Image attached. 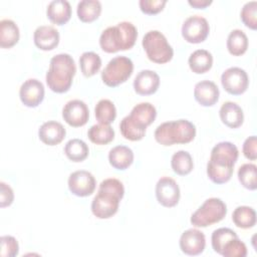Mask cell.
Here are the masks:
<instances>
[{"label":"cell","instance_id":"obj_16","mask_svg":"<svg viewBox=\"0 0 257 257\" xmlns=\"http://www.w3.org/2000/svg\"><path fill=\"white\" fill-rule=\"evenodd\" d=\"M179 243L183 253L190 256H196L203 253L206 247V238L202 231L191 228L183 232Z\"/></svg>","mask_w":257,"mask_h":257},{"label":"cell","instance_id":"obj_28","mask_svg":"<svg viewBox=\"0 0 257 257\" xmlns=\"http://www.w3.org/2000/svg\"><path fill=\"white\" fill-rule=\"evenodd\" d=\"M87 137L95 145H107L114 139V131L109 124H93L87 131Z\"/></svg>","mask_w":257,"mask_h":257},{"label":"cell","instance_id":"obj_17","mask_svg":"<svg viewBox=\"0 0 257 257\" xmlns=\"http://www.w3.org/2000/svg\"><path fill=\"white\" fill-rule=\"evenodd\" d=\"M159 86V74L150 69L140 71L134 80V89L140 95H151L158 90Z\"/></svg>","mask_w":257,"mask_h":257},{"label":"cell","instance_id":"obj_36","mask_svg":"<svg viewBox=\"0 0 257 257\" xmlns=\"http://www.w3.org/2000/svg\"><path fill=\"white\" fill-rule=\"evenodd\" d=\"M240 17L244 25L252 30L257 29V2L250 1L244 4L241 9Z\"/></svg>","mask_w":257,"mask_h":257},{"label":"cell","instance_id":"obj_10","mask_svg":"<svg viewBox=\"0 0 257 257\" xmlns=\"http://www.w3.org/2000/svg\"><path fill=\"white\" fill-rule=\"evenodd\" d=\"M210 26L206 18L200 15L188 17L182 25V36L189 43H201L206 40Z\"/></svg>","mask_w":257,"mask_h":257},{"label":"cell","instance_id":"obj_13","mask_svg":"<svg viewBox=\"0 0 257 257\" xmlns=\"http://www.w3.org/2000/svg\"><path fill=\"white\" fill-rule=\"evenodd\" d=\"M96 187L93 175L87 171L79 170L71 173L68 178V189L77 197H87L91 195Z\"/></svg>","mask_w":257,"mask_h":257},{"label":"cell","instance_id":"obj_9","mask_svg":"<svg viewBox=\"0 0 257 257\" xmlns=\"http://www.w3.org/2000/svg\"><path fill=\"white\" fill-rule=\"evenodd\" d=\"M134 71V63L126 56H115L108 61L101 71L102 82L109 86L115 87L125 82Z\"/></svg>","mask_w":257,"mask_h":257},{"label":"cell","instance_id":"obj_41","mask_svg":"<svg viewBox=\"0 0 257 257\" xmlns=\"http://www.w3.org/2000/svg\"><path fill=\"white\" fill-rule=\"evenodd\" d=\"M14 200L12 188L4 182L0 183V207L5 208L10 206Z\"/></svg>","mask_w":257,"mask_h":257},{"label":"cell","instance_id":"obj_20","mask_svg":"<svg viewBox=\"0 0 257 257\" xmlns=\"http://www.w3.org/2000/svg\"><path fill=\"white\" fill-rule=\"evenodd\" d=\"M66 131L64 126L55 120L44 122L38 130L39 140L46 146H56L65 138Z\"/></svg>","mask_w":257,"mask_h":257},{"label":"cell","instance_id":"obj_35","mask_svg":"<svg viewBox=\"0 0 257 257\" xmlns=\"http://www.w3.org/2000/svg\"><path fill=\"white\" fill-rule=\"evenodd\" d=\"M238 237L236 232L230 228H219L212 233L211 243L214 251L221 255L224 245L231 239Z\"/></svg>","mask_w":257,"mask_h":257},{"label":"cell","instance_id":"obj_25","mask_svg":"<svg viewBox=\"0 0 257 257\" xmlns=\"http://www.w3.org/2000/svg\"><path fill=\"white\" fill-rule=\"evenodd\" d=\"M20 33L17 24L11 19L0 21V46L1 48H11L19 40Z\"/></svg>","mask_w":257,"mask_h":257},{"label":"cell","instance_id":"obj_24","mask_svg":"<svg viewBox=\"0 0 257 257\" xmlns=\"http://www.w3.org/2000/svg\"><path fill=\"white\" fill-rule=\"evenodd\" d=\"M188 63L190 69L197 74H202L209 71L213 65V56L206 49H197L191 53Z\"/></svg>","mask_w":257,"mask_h":257},{"label":"cell","instance_id":"obj_38","mask_svg":"<svg viewBox=\"0 0 257 257\" xmlns=\"http://www.w3.org/2000/svg\"><path fill=\"white\" fill-rule=\"evenodd\" d=\"M1 244V257H14L18 255L19 244L13 236L5 235L0 238Z\"/></svg>","mask_w":257,"mask_h":257},{"label":"cell","instance_id":"obj_22","mask_svg":"<svg viewBox=\"0 0 257 257\" xmlns=\"http://www.w3.org/2000/svg\"><path fill=\"white\" fill-rule=\"evenodd\" d=\"M219 115L222 122L231 128H237L244 121V113L242 108L233 101H226L222 104Z\"/></svg>","mask_w":257,"mask_h":257},{"label":"cell","instance_id":"obj_32","mask_svg":"<svg viewBox=\"0 0 257 257\" xmlns=\"http://www.w3.org/2000/svg\"><path fill=\"white\" fill-rule=\"evenodd\" d=\"M79 66L85 77H91L99 71L101 67V59L97 53L86 51L79 57Z\"/></svg>","mask_w":257,"mask_h":257},{"label":"cell","instance_id":"obj_26","mask_svg":"<svg viewBox=\"0 0 257 257\" xmlns=\"http://www.w3.org/2000/svg\"><path fill=\"white\" fill-rule=\"evenodd\" d=\"M76 13L80 21L93 22L101 13V3L97 0H82L77 4Z\"/></svg>","mask_w":257,"mask_h":257},{"label":"cell","instance_id":"obj_7","mask_svg":"<svg viewBox=\"0 0 257 257\" xmlns=\"http://www.w3.org/2000/svg\"><path fill=\"white\" fill-rule=\"evenodd\" d=\"M142 45L148 58L155 63H167L174 56L173 47L169 44L166 36L158 30L147 32L143 37Z\"/></svg>","mask_w":257,"mask_h":257},{"label":"cell","instance_id":"obj_23","mask_svg":"<svg viewBox=\"0 0 257 257\" xmlns=\"http://www.w3.org/2000/svg\"><path fill=\"white\" fill-rule=\"evenodd\" d=\"M108 162L116 170H126L134 162V152L126 146H116L109 151Z\"/></svg>","mask_w":257,"mask_h":257},{"label":"cell","instance_id":"obj_14","mask_svg":"<svg viewBox=\"0 0 257 257\" xmlns=\"http://www.w3.org/2000/svg\"><path fill=\"white\" fill-rule=\"evenodd\" d=\"M62 117L67 124L73 127L84 125L89 118V110L86 103L80 99H72L62 108Z\"/></svg>","mask_w":257,"mask_h":257},{"label":"cell","instance_id":"obj_12","mask_svg":"<svg viewBox=\"0 0 257 257\" xmlns=\"http://www.w3.org/2000/svg\"><path fill=\"white\" fill-rule=\"evenodd\" d=\"M180 188L177 182L170 177H162L156 185L158 202L167 208L175 207L180 200Z\"/></svg>","mask_w":257,"mask_h":257},{"label":"cell","instance_id":"obj_2","mask_svg":"<svg viewBox=\"0 0 257 257\" xmlns=\"http://www.w3.org/2000/svg\"><path fill=\"white\" fill-rule=\"evenodd\" d=\"M124 187L114 178L103 180L98 187L97 194L91 202V212L98 219H108L118 210L119 202L123 198Z\"/></svg>","mask_w":257,"mask_h":257},{"label":"cell","instance_id":"obj_3","mask_svg":"<svg viewBox=\"0 0 257 257\" xmlns=\"http://www.w3.org/2000/svg\"><path fill=\"white\" fill-rule=\"evenodd\" d=\"M156 116L157 109L152 103H138L133 107L131 113L120 120V134L128 141H141L146 135L147 127L154 122Z\"/></svg>","mask_w":257,"mask_h":257},{"label":"cell","instance_id":"obj_1","mask_svg":"<svg viewBox=\"0 0 257 257\" xmlns=\"http://www.w3.org/2000/svg\"><path fill=\"white\" fill-rule=\"evenodd\" d=\"M238 156L239 151L234 144L230 142L218 143L212 149L207 164L208 178L218 185L230 181Z\"/></svg>","mask_w":257,"mask_h":257},{"label":"cell","instance_id":"obj_31","mask_svg":"<svg viewBox=\"0 0 257 257\" xmlns=\"http://www.w3.org/2000/svg\"><path fill=\"white\" fill-rule=\"evenodd\" d=\"M171 166L177 175L186 176L194 169V162L192 156L186 151H178L172 156Z\"/></svg>","mask_w":257,"mask_h":257},{"label":"cell","instance_id":"obj_40","mask_svg":"<svg viewBox=\"0 0 257 257\" xmlns=\"http://www.w3.org/2000/svg\"><path fill=\"white\" fill-rule=\"evenodd\" d=\"M256 147H257L256 136H251L247 138L243 144V149H242L244 157L250 161H255L257 159Z\"/></svg>","mask_w":257,"mask_h":257},{"label":"cell","instance_id":"obj_15","mask_svg":"<svg viewBox=\"0 0 257 257\" xmlns=\"http://www.w3.org/2000/svg\"><path fill=\"white\" fill-rule=\"evenodd\" d=\"M44 85L36 78L25 80L19 89V97L21 102L27 107L38 106L44 98Z\"/></svg>","mask_w":257,"mask_h":257},{"label":"cell","instance_id":"obj_27","mask_svg":"<svg viewBox=\"0 0 257 257\" xmlns=\"http://www.w3.org/2000/svg\"><path fill=\"white\" fill-rule=\"evenodd\" d=\"M248 37L241 29L232 30L227 38V49L233 56H240L247 51Z\"/></svg>","mask_w":257,"mask_h":257},{"label":"cell","instance_id":"obj_21","mask_svg":"<svg viewBox=\"0 0 257 257\" xmlns=\"http://www.w3.org/2000/svg\"><path fill=\"white\" fill-rule=\"evenodd\" d=\"M46 15L53 24L63 25L71 17V6L66 0H53L47 6Z\"/></svg>","mask_w":257,"mask_h":257},{"label":"cell","instance_id":"obj_29","mask_svg":"<svg viewBox=\"0 0 257 257\" xmlns=\"http://www.w3.org/2000/svg\"><path fill=\"white\" fill-rule=\"evenodd\" d=\"M232 221L238 228H252L256 224V212L252 207L239 206L233 211Z\"/></svg>","mask_w":257,"mask_h":257},{"label":"cell","instance_id":"obj_34","mask_svg":"<svg viewBox=\"0 0 257 257\" xmlns=\"http://www.w3.org/2000/svg\"><path fill=\"white\" fill-rule=\"evenodd\" d=\"M238 180L241 185L251 191L257 188V167L254 164H244L238 170Z\"/></svg>","mask_w":257,"mask_h":257},{"label":"cell","instance_id":"obj_4","mask_svg":"<svg viewBox=\"0 0 257 257\" xmlns=\"http://www.w3.org/2000/svg\"><path fill=\"white\" fill-rule=\"evenodd\" d=\"M76 72L73 58L67 53H59L50 59L46 72V83L56 93H64L69 90Z\"/></svg>","mask_w":257,"mask_h":257},{"label":"cell","instance_id":"obj_8","mask_svg":"<svg viewBox=\"0 0 257 257\" xmlns=\"http://www.w3.org/2000/svg\"><path fill=\"white\" fill-rule=\"evenodd\" d=\"M227 214L226 204L219 198H209L191 216L195 227H208L222 221Z\"/></svg>","mask_w":257,"mask_h":257},{"label":"cell","instance_id":"obj_30","mask_svg":"<svg viewBox=\"0 0 257 257\" xmlns=\"http://www.w3.org/2000/svg\"><path fill=\"white\" fill-rule=\"evenodd\" d=\"M89 153L88 146L79 139L69 140L64 147V154L71 162L79 163L84 161Z\"/></svg>","mask_w":257,"mask_h":257},{"label":"cell","instance_id":"obj_42","mask_svg":"<svg viewBox=\"0 0 257 257\" xmlns=\"http://www.w3.org/2000/svg\"><path fill=\"white\" fill-rule=\"evenodd\" d=\"M188 3L196 9H205L212 4V0H189Z\"/></svg>","mask_w":257,"mask_h":257},{"label":"cell","instance_id":"obj_37","mask_svg":"<svg viewBox=\"0 0 257 257\" xmlns=\"http://www.w3.org/2000/svg\"><path fill=\"white\" fill-rule=\"evenodd\" d=\"M221 255L224 257H245L247 255V247L244 242L235 237L224 245Z\"/></svg>","mask_w":257,"mask_h":257},{"label":"cell","instance_id":"obj_19","mask_svg":"<svg viewBox=\"0 0 257 257\" xmlns=\"http://www.w3.org/2000/svg\"><path fill=\"white\" fill-rule=\"evenodd\" d=\"M220 91L215 82L211 80H202L196 83L194 96L198 103L203 106H212L219 99Z\"/></svg>","mask_w":257,"mask_h":257},{"label":"cell","instance_id":"obj_11","mask_svg":"<svg viewBox=\"0 0 257 257\" xmlns=\"http://www.w3.org/2000/svg\"><path fill=\"white\" fill-rule=\"evenodd\" d=\"M221 83L224 89L232 95L244 93L249 85L247 72L240 67H229L221 75Z\"/></svg>","mask_w":257,"mask_h":257},{"label":"cell","instance_id":"obj_18","mask_svg":"<svg viewBox=\"0 0 257 257\" xmlns=\"http://www.w3.org/2000/svg\"><path fill=\"white\" fill-rule=\"evenodd\" d=\"M33 40L37 48L44 51H49L58 45L59 32L50 25L38 26L34 31Z\"/></svg>","mask_w":257,"mask_h":257},{"label":"cell","instance_id":"obj_5","mask_svg":"<svg viewBox=\"0 0 257 257\" xmlns=\"http://www.w3.org/2000/svg\"><path fill=\"white\" fill-rule=\"evenodd\" d=\"M138 38L137 27L128 21L104 29L99 37L100 48L106 53H115L131 49Z\"/></svg>","mask_w":257,"mask_h":257},{"label":"cell","instance_id":"obj_33","mask_svg":"<svg viewBox=\"0 0 257 257\" xmlns=\"http://www.w3.org/2000/svg\"><path fill=\"white\" fill-rule=\"evenodd\" d=\"M94 114L99 123L110 124L116 117V108L111 100L103 98L96 103Z\"/></svg>","mask_w":257,"mask_h":257},{"label":"cell","instance_id":"obj_6","mask_svg":"<svg viewBox=\"0 0 257 257\" xmlns=\"http://www.w3.org/2000/svg\"><path fill=\"white\" fill-rule=\"evenodd\" d=\"M155 140L162 146L188 144L196 137V126L188 119L166 121L158 125L154 134Z\"/></svg>","mask_w":257,"mask_h":257},{"label":"cell","instance_id":"obj_39","mask_svg":"<svg viewBox=\"0 0 257 257\" xmlns=\"http://www.w3.org/2000/svg\"><path fill=\"white\" fill-rule=\"evenodd\" d=\"M166 4V0H141L139 2L141 11L148 15L158 14L164 9Z\"/></svg>","mask_w":257,"mask_h":257}]
</instances>
